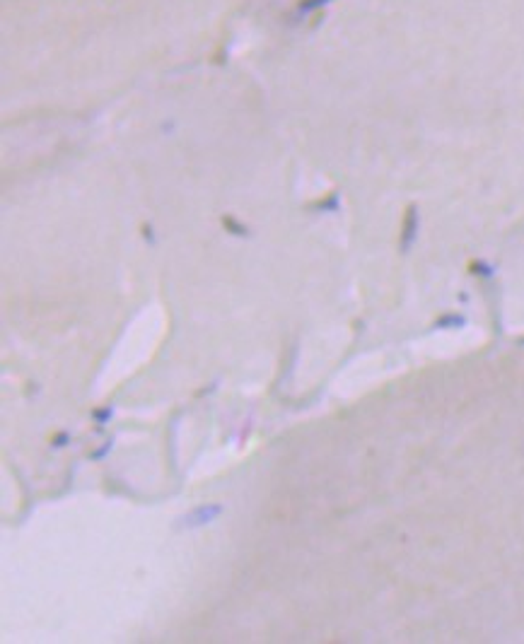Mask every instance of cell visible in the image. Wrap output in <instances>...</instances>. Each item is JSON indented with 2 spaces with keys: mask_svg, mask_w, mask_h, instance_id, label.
<instances>
[{
  "mask_svg": "<svg viewBox=\"0 0 524 644\" xmlns=\"http://www.w3.org/2000/svg\"><path fill=\"white\" fill-rule=\"evenodd\" d=\"M225 512L222 504H201V507H196L193 512H189L186 517H184V524L182 526L186 528H198V526H206V524L216 521L218 517Z\"/></svg>",
  "mask_w": 524,
  "mask_h": 644,
  "instance_id": "cell-1",
  "label": "cell"
},
{
  "mask_svg": "<svg viewBox=\"0 0 524 644\" xmlns=\"http://www.w3.org/2000/svg\"><path fill=\"white\" fill-rule=\"evenodd\" d=\"M416 229H418V215H416V208H411L406 217V224H403V237H401L403 251H408V249L413 247V242H416Z\"/></svg>",
  "mask_w": 524,
  "mask_h": 644,
  "instance_id": "cell-2",
  "label": "cell"
},
{
  "mask_svg": "<svg viewBox=\"0 0 524 644\" xmlns=\"http://www.w3.org/2000/svg\"><path fill=\"white\" fill-rule=\"evenodd\" d=\"M464 326H466V316L464 314H445L435 323V328H464Z\"/></svg>",
  "mask_w": 524,
  "mask_h": 644,
  "instance_id": "cell-3",
  "label": "cell"
},
{
  "mask_svg": "<svg viewBox=\"0 0 524 644\" xmlns=\"http://www.w3.org/2000/svg\"><path fill=\"white\" fill-rule=\"evenodd\" d=\"M112 415H114V411H112V408H104V411H97V413H94V420H97V422H102V425H104V422H107Z\"/></svg>",
  "mask_w": 524,
  "mask_h": 644,
  "instance_id": "cell-4",
  "label": "cell"
},
{
  "mask_svg": "<svg viewBox=\"0 0 524 644\" xmlns=\"http://www.w3.org/2000/svg\"><path fill=\"white\" fill-rule=\"evenodd\" d=\"M66 442H68V432H61L56 439H53V447L61 449V447H66Z\"/></svg>",
  "mask_w": 524,
  "mask_h": 644,
  "instance_id": "cell-5",
  "label": "cell"
},
{
  "mask_svg": "<svg viewBox=\"0 0 524 644\" xmlns=\"http://www.w3.org/2000/svg\"><path fill=\"white\" fill-rule=\"evenodd\" d=\"M107 451H112V442H107V444H104L102 449H97V451L92 454V458H102V456H104V454H107Z\"/></svg>",
  "mask_w": 524,
  "mask_h": 644,
  "instance_id": "cell-6",
  "label": "cell"
},
{
  "mask_svg": "<svg viewBox=\"0 0 524 644\" xmlns=\"http://www.w3.org/2000/svg\"><path fill=\"white\" fill-rule=\"evenodd\" d=\"M520 346H524V338H520Z\"/></svg>",
  "mask_w": 524,
  "mask_h": 644,
  "instance_id": "cell-7",
  "label": "cell"
}]
</instances>
